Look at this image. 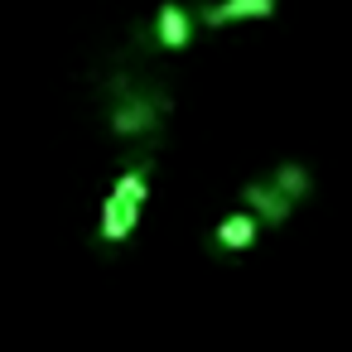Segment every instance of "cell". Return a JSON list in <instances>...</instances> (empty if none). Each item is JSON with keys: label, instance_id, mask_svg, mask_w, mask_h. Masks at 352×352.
<instances>
[{"label": "cell", "instance_id": "1", "mask_svg": "<svg viewBox=\"0 0 352 352\" xmlns=\"http://www.w3.org/2000/svg\"><path fill=\"white\" fill-rule=\"evenodd\" d=\"M164 107H169L164 97H150V92H131V97H121V102L111 107V131H116V135H140V131L160 126Z\"/></svg>", "mask_w": 352, "mask_h": 352}, {"label": "cell", "instance_id": "2", "mask_svg": "<svg viewBox=\"0 0 352 352\" xmlns=\"http://www.w3.org/2000/svg\"><path fill=\"white\" fill-rule=\"evenodd\" d=\"M241 203H246V212H251L261 227H280V222H289V212H294V203H289L270 179H265V184H246Z\"/></svg>", "mask_w": 352, "mask_h": 352}, {"label": "cell", "instance_id": "3", "mask_svg": "<svg viewBox=\"0 0 352 352\" xmlns=\"http://www.w3.org/2000/svg\"><path fill=\"white\" fill-rule=\"evenodd\" d=\"M111 198L121 203V212H126V222H131V232H135V227H140V212H145V203H150V169H145V164H131V169L116 179Z\"/></svg>", "mask_w": 352, "mask_h": 352}, {"label": "cell", "instance_id": "4", "mask_svg": "<svg viewBox=\"0 0 352 352\" xmlns=\"http://www.w3.org/2000/svg\"><path fill=\"white\" fill-rule=\"evenodd\" d=\"M275 15V0H217V6H203V25H236V20H265Z\"/></svg>", "mask_w": 352, "mask_h": 352}, {"label": "cell", "instance_id": "5", "mask_svg": "<svg viewBox=\"0 0 352 352\" xmlns=\"http://www.w3.org/2000/svg\"><path fill=\"white\" fill-rule=\"evenodd\" d=\"M155 34H160L164 49H184L193 39V20H188V10L179 6V0H164V6L155 10Z\"/></svg>", "mask_w": 352, "mask_h": 352}, {"label": "cell", "instance_id": "6", "mask_svg": "<svg viewBox=\"0 0 352 352\" xmlns=\"http://www.w3.org/2000/svg\"><path fill=\"white\" fill-rule=\"evenodd\" d=\"M256 236H261V222H256L246 208H241V212H232V217H222V222H217V232H212V241H217L222 251H246Z\"/></svg>", "mask_w": 352, "mask_h": 352}, {"label": "cell", "instance_id": "7", "mask_svg": "<svg viewBox=\"0 0 352 352\" xmlns=\"http://www.w3.org/2000/svg\"><path fill=\"white\" fill-rule=\"evenodd\" d=\"M270 184H275V188H280L289 203H304V198L314 193V174H309L304 164H294V160H289V164H275Z\"/></svg>", "mask_w": 352, "mask_h": 352}, {"label": "cell", "instance_id": "8", "mask_svg": "<svg viewBox=\"0 0 352 352\" xmlns=\"http://www.w3.org/2000/svg\"><path fill=\"white\" fill-rule=\"evenodd\" d=\"M97 232H102V241H111V246L131 236V222H126V212H121V203H116L111 193L102 198V227H97Z\"/></svg>", "mask_w": 352, "mask_h": 352}]
</instances>
